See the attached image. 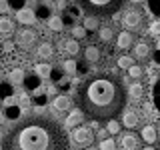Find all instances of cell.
<instances>
[{
    "label": "cell",
    "mask_w": 160,
    "mask_h": 150,
    "mask_svg": "<svg viewBox=\"0 0 160 150\" xmlns=\"http://www.w3.org/2000/svg\"><path fill=\"white\" fill-rule=\"evenodd\" d=\"M76 4L90 16L104 18L116 14L120 8L126 4V0H76Z\"/></svg>",
    "instance_id": "cell-3"
},
{
    "label": "cell",
    "mask_w": 160,
    "mask_h": 150,
    "mask_svg": "<svg viewBox=\"0 0 160 150\" xmlns=\"http://www.w3.org/2000/svg\"><path fill=\"white\" fill-rule=\"evenodd\" d=\"M128 90L122 78L110 72H98L80 80L76 86V104L92 120H110L124 112Z\"/></svg>",
    "instance_id": "cell-1"
},
{
    "label": "cell",
    "mask_w": 160,
    "mask_h": 150,
    "mask_svg": "<svg viewBox=\"0 0 160 150\" xmlns=\"http://www.w3.org/2000/svg\"><path fill=\"white\" fill-rule=\"evenodd\" d=\"M86 150H92V148H86Z\"/></svg>",
    "instance_id": "cell-55"
},
{
    "label": "cell",
    "mask_w": 160,
    "mask_h": 150,
    "mask_svg": "<svg viewBox=\"0 0 160 150\" xmlns=\"http://www.w3.org/2000/svg\"><path fill=\"white\" fill-rule=\"evenodd\" d=\"M122 22H124V26H126L128 30L130 28H138L140 24H142V14L138 12V10H128L126 14H124V18H122Z\"/></svg>",
    "instance_id": "cell-6"
},
{
    "label": "cell",
    "mask_w": 160,
    "mask_h": 150,
    "mask_svg": "<svg viewBox=\"0 0 160 150\" xmlns=\"http://www.w3.org/2000/svg\"><path fill=\"white\" fill-rule=\"evenodd\" d=\"M36 54H38V58H42V60L52 58V54H54L52 44H50V42H42V44H40V46L36 48Z\"/></svg>",
    "instance_id": "cell-16"
},
{
    "label": "cell",
    "mask_w": 160,
    "mask_h": 150,
    "mask_svg": "<svg viewBox=\"0 0 160 150\" xmlns=\"http://www.w3.org/2000/svg\"><path fill=\"white\" fill-rule=\"evenodd\" d=\"M152 60H154V64H156V66H160V48L152 54Z\"/></svg>",
    "instance_id": "cell-47"
},
{
    "label": "cell",
    "mask_w": 160,
    "mask_h": 150,
    "mask_svg": "<svg viewBox=\"0 0 160 150\" xmlns=\"http://www.w3.org/2000/svg\"><path fill=\"white\" fill-rule=\"evenodd\" d=\"M8 96H12V84L2 82V84H0V100H4Z\"/></svg>",
    "instance_id": "cell-31"
},
{
    "label": "cell",
    "mask_w": 160,
    "mask_h": 150,
    "mask_svg": "<svg viewBox=\"0 0 160 150\" xmlns=\"http://www.w3.org/2000/svg\"><path fill=\"white\" fill-rule=\"evenodd\" d=\"M106 130H108L110 134H118V132H120V124H118V120H116V118H110V120H108Z\"/></svg>",
    "instance_id": "cell-34"
},
{
    "label": "cell",
    "mask_w": 160,
    "mask_h": 150,
    "mask_svg": "<svg viewBox=\"0 0 160 150\" xmlns=\"http://www.w3.org/2000/svg\"><path fill=\"white\" fill-rule=\"evenodd\" d=\"M152 104H154V108L160 112V78L154 82V88H152Z\"/></svg>",
    "instance_id": "cell-25"
},
{
    "label": "cell",
    "mask_w": 160,
    "mask_h": 150,
    "mask_svg": "<svg viewBox=\"0 0 160 150\" xmlns=\"http://www.w3.org/2000/svg\"><path fill=\"white\" fill-rule=\"evenodd\" d=\"M128 74H130V78H140L142 76V68H140L138 64H132V66L128 68Z\"/></svg>",
    "instance_id": "cell-37"
},
{
    "label": "cell",
    "mask_w": 160,
    "mask_h": 150,
    "mask_svg": "<svg viewBox=\"0 0 160 150\" xmlns=\"http://www.w3.org/2000/svg\"><path fill=\"white\" fill-rule=\"evenodd\" d=\"M16 44L22 50H30L36 44V34L32 30H20V32H16Z\"/></svg>",
    "instance_id": "cell-5"
},
{
    "label": "cell",
    "mask_w": 160,
    "mask_h": 150,
    "mask_svg": "<svg viewBox=\"0 0 160 150\" xmlns=\"http://www.w3.org/2000/svg\"><path fill=\"white\" fill-rule=\"evenodd\" d=\"M124 126L126 128H136V124H138V114L134 112V110H128V112H124Z\"/></svg>",
    "instance_id": "cell-19"
},
{
    "label": "cell",
    "mask_w": 160,
    "mask_h": 150,
    "mask_svg": "<svg viewBox=\"0 0 160 150\" xmlns=\"http://www.w3.org/2000/svg\"><path fill=\"white\" fill-rule=\"evenodd\" d=\"M100 150H116V142H114L112 138L100 140Z\"/></svg>",
    "instance_id": "cell-33"
},
{
    "label": "cell",
    "mask_w": 160,
    "mask_h": 150,
    "mask_svg": "<svg viewBox=\"0 0 160 150\" xmlns=\"http://www.w3.org/2000/svg\"><path fill=\"white\" fill-rule=\"evenodd\" d=\"M50 76H52L54 82H58V80H62V78H64V70H62V68H54L52 72H50Z\"/></svg>",
    "instance_id": "cell-41"
},
{
    "label": "cell",
    "mask_w": 160,
    "mask_h": 150,
    "mask_svg": "<svg viewBox=\"0 0 160 150\" xmlns=\"http://www.w3.org/2000/svg\"><path fill=\"white\" fill-rule=\"evenodd\" d=\"M76 72L80 74V76H86V74H88V62H86V60H80V62H78Z\"/></svg>",
    "instance_id": "cell-39"
},
{
    "label": "cell",
    "mask_w": 160,
    "mask_h": 150,
    "mask_svg": "<svg viewBox=\"0 0 160 150\" xmlns=\"http://www.w3.org/2000/svg\"><path fill=\"white\" fill-rule=\"evenodd\" d=\"M80 14H82V8H80L78 4H68V6L62 10V20H64V24H72V20L78 18Z\"/></svg>",
    "instance_id": "cell-7"
},
{
    "label": "cell",
    "mask_w": 160,
    "mask_h": 150,
    "mask_svg": "<svg viewBox=\"0 0 160 150\" xmlns=\"http://www.w3.org/2000/svg\"><path fill=\"white\" fill-rule=\"evenodd\" d=\"M18 104H20V108H22V110H26V108L30 106V98L26 96V94H22V96H20V102H18Z\"/></svg>",
    "instance_id": "cell-43"
},
{
    "label": "cell",
    "mask_w": 160,
    "mask_h": 150,
    "mask_svg": "<svg viewBox=\"0 0 160 150\" xmlns=\"http://www.w3.org/2000/svg\"><path fill=\"white\" fill-rule=\"evenodd\" d=\"M62 50H64V52H68V54H78L80 52V46H78L76 38H74V40H64V42H62Z\"/></svg>",
    "instance_id": "cell-24"
},
{
    "label": "cell",
    "mask_w": 160,
    "mask_h": 150,
    "mask_svg": "<svg viewBox=\"0 0 160 150\" xmlns=\"http://www.w3.org/2000/svg\"><path fill=\"white\" fill-rule=\"evenodd\" d=\"M54 94H56V86H50L48 88V96H54Z\"/></svg>",
    "instance_id": "cell-49"
},
{
    "label": "cell",
    "mask_w": 160,
    "mask_h": 150,
    "mask_svg": "<svg viewBox=\"0 0 160 150\" xmlns=\"http://www.w3.org/2000/svg\"><path fill=\"white\" fill-rule=\"evenodd\" d=\"M48 26H50V30H54V32H60L66 24H64V20L60 18V16H52L48 20Z\"/></svg>",
    "instance_id": "cell-26"
},
{
    "label": "cell",
    "mask_w": 160,
    "mask_h": 150,
    "mask_svg": "<svg viewBox=\"0 0 160 150\" xmlns=\"http://www.w3.org/2000/svg\"><path fill=\"white\" fill-rule=\"evenodd\" d=\"M76 66H78L76 60H64V62H62V70L66 74H74V72H76Z\"/></svg>",
    "instance_id": "cell-30"
},
{
    "label": "cell",
    "mask_w": 160,
    "mask_h": 150,
    "mask_svg": "<svg viewBox=\"0 0 160 150\" xmlns=\"http://www.w3.org/2000/svg\"><path fill=\"white\" fill-rule=\"evenodd\" d=\"M4 114H6V120H18L22 114V108H20V104H12V106L4 108Z\"/></svg>",
    "instance_id": "cell-18"
},
{
    "label": "cell",
    "mask_w": 160,
    "mask_h": 150,
    "mask_svg": "<svg viewBox=\"0 0 160 150\" xmlns=\"http://www.w3.org/2000/svg\"><path fill=\"white\" fill-rule=\"evenodd\" d=\"M82 120H84V112H82V110H80V108L72 110V112L68 114V118H66V128L80 126V124H82Z\"/></svg>",
    "instance_id": "cell-12"
},
{
    "label": "cell",
    "mask_w": 160,
    "mask_h": 150,
    "mask_svg": "<svg viewBox=\"0 0 160 150\" xmlns=\"http://www.w3.org/2000/svg\"><path fill=\"white\" fill-rule=\"evenodd\" d=\"M148 10L156 18H160V0H148Z\"/></svg>",
    "instance_id": "cell-32"
},
{
    "label": "cell",
    "mask_w": 160,
    "mask_h": 150,
    "mask_svg": "<svg viewBox=\"0 0 160 150\" xmlns=\"http://www.w3.org/2000/svg\"><path fill=\"white\" fill-rule=\"evenodd\" d=\"M40 84H42V78H40L36 72H32V74H26L22 86L26 88L28 92H32V90H38V88H40Z\"/></svg>",
    "instance_id": "cell-8"
},
{
    "label": "cell",
    "mask_w": 160,
    "mask_h": 150,
    "mask_svg": "<svg viewBox=\"0 0 160 150\" xmlns=\"http://www.w3.org/2000/svg\"><path fill=\"white\" fill-rule=\"evenodd\" d=\"M24 4H26V0H8V6L16 8V12H18L20 8H24Z\"/></svg>",
    "instance_id": "cell-42"
},
{
    "label": "cell",
    "mask_w": 160,
    "mask_h": 150,
    "mask_svg": "<svg viewBox=\"0 0 160 150\" xmlns=\"http://www.w3.org/2000/svg\"><path fill=\"white\" fill-rule=\"evenodd\" d=\"M0 138H2V132H0Z\"/></svg>",
    "instance_id": "cell-54"
},
{
    "label": "cell",
    "mask_w": 160,
    "mask_h": 150,
    "mask_svg": "<svg viewBox=\"0 0 160 150\" xmlns=\"http://www.w3.org/2000/svg\"><path fill=\"white\" fill-rule=\"evenodd\" d=\"M4 120H6V114H4V110H0V124H2Z\"/></svg>",
    "instance_id": "cell-50"
},
{
    "label": "cell",
    "mask_w": 160,
    "mask_h": 150,
    "mask_svg": "<svg viewBox=\"0 0 160 150\" xmlns=\"http://www.w3.org/2000/svg\"><path fill=\"white\" fill-rule=\"evenodd\" d=\"M148 32L152 34V36H160V20H156V22H152L148 26Z\"/></svg>",
    "instance_id": "cell-40"
},
{
    "label": "cell",
    "mask_w": 160,
    "mask_h": 150,
    "mask_svg": "<svg viewBox=\"0 0 160 150\" xmlns=\"http://www.w3.org/2000/svg\"><path fill=\"white\" fill-rule=\"evenodd\" d=\"M2 150H68V134L50 116H28L4 136Z\"/></svg>",
    "instance_id": "cell-2"
},
{
    "label": "cell",
    "mask_w": 160,
    "mask_h": 150,
    "mask_svg": "<svg viewBox=\"0 0 160 150\" xmlns=\"http://www.w3.org/2000/svg\"><path fill=\"white\" fill-rule=\"evenodd\" d=\"M52 16H54V14H52V4L42 2L36 8V20H50Z\"/></svg>",
    "instance_id": "cell-15"
},
{
    "label": "cell",
    "mask_w": 160,
    "mask_h": 150,
    "mask_svg": "<svg viewBox=\"0 0 160 150\" xmlns=\"http://www.w3.org/2000/svg\"><path fill=\"white\" fill-rule=\"evenodd\" d=\"M116 44H118V48H130L132 46V34L130 32H120L118 38H116Z\"/></svg>",
    "instance_id": "cell-21"
},
{
    "label": "cell",
    "mask_w": 160,
    "mask_h": 150,
    "mask_svg": "<svg viewBox=\"0 0 160 150\" xmlns=\"http://www.w3.org/2000/svg\"><path fill=\"white\" fill-rule=\"evenodd\" d=\"M134 54H136V58H138V60L148 58V56H150V48H148V44L138 42V44H136V48H134Z\"/></svg>",
    "instance_id": "cell-23"
},
{
    "label": "cell",
    "mask_w": 160,
    "mask_h": 150,
    "mask_svg": "<svg viewBox=\"0 0 160 150\" xmlns=\"http://www.w3.org/2000/svg\"><path fill=\"white\" fill-rule=\"evenodd\" d=\"M132 64H134V62H132V58H130V56H120V58H118V66L124 68V70H128Z\"/></svg>",
    "instance_id": "cell-36"
},
{
    "label": "cell",
    "mask_w": 160,
    "mask_h": 150,
    "mask_svg": "<svg viewBox=\"0 0 160 150\" xmlns=\"http://www.w3.org/2000/svg\"><path fill=\"white\" fill-rule=\"evenodd\" d=\"M128 94H130L132 98H142V96H144V86H142L140 82H134L132 86L128 88Z\"/></svg>",
    "instance_id": "cell-27"
},
{
    "label": "cell",
    "mask_w": 160,
    "mask_h": 150,
    "mask_svg": "<svg viewBox=\"0 0 160 150\" xmlns=\"http://www.w3.org/2000/svg\"><path fill=\"white\" fill-rule=\"evenodd\" d=\"M84 28H86L88 32H90V30H98V28H100L98 18H96V16H88L86 20H84Z\"/></svg>",
    "instance_id": "cell-29"
},
{
    "label": "cell",
    "mask_w": 160,
    "mask_h": 150,
    "mask_svg": "<svg viewBox=\"0 0 160 150\" xmlns=\"http://www.w3.org/2000/svg\"><path fill=\"white\" fill-rule=\"evenodd\" d=\"M132 2H144V0H132Z\"/></svg>",
    "instance_id": "cell-52"
},
{
    "label": "cell",
    "mask_w": 160,
    "mask_h": 150,
    "mask_svg": "<svg viewBox=\"0 0 160 150\" xmlns=\"http://www.w3.org/2000/svg\"><path fill=\"white\" fill-rule=\"evenodd\" d=\"M82 60H86L88 64L98 62V60H100V48H96V46H88V48H84V52H82Z\"/></svg>",
    "instance_id": "cell-13"
},
{
    "label": "cell",
    "mask_w": 160,
    "mask_h": 150,
    "mask_svg": "<svg viewBox=\"0 0 160 150\" xmlns=\"http://www.w3.org/2000/svg\"><path fill=\"white\" fill-rule=\"evenodd\" d=\"M72 34H74V38H84V36H86V34H88V30L86 28H84V26H74L72 28Z\"/></svg>",
    "instance_id": "cell-38"
},
{
    "label": "cell",
    "mask_w": 160,
    "mask_h": 150,
    "mask_svg": "<svg viewBox=\"0 0 160 150\" xmlns=\"http://www.w3.org/2000/svg\"><path fill=\"white\" fill-rule=\"evenodd\" d=\"M36 104H38V106H44V104H46V98H44V96H38L36 98Z\"/></svg>",
    "instance_id": "cell-48"
},
{
    "label": "cell",
    "mask_w": 160,
    "mask_h": 150,
    "mask_svg": "<svg viewBox=\"0 0 160 150\" xmlns=\"http://www.w3.org/2000/svg\"><path fill=\"white\" fill-rule=\"evenodd\" d=\"M140 134H142V138L146 140L148 144H152L154 140H156V128H154L152 124H146V126L142 128V132H140Z\"/></svg>",
    "instance_id": "cell-20"
},
{
    "label": "cell",
    "mask_w": 160,
    "mask_h": 150,
    "mask_svg": "<svg viewBox=\"0 0 160 150\" xmlns=\"http://www.w3.org/2000/svg\"><path fill=\"white\" fill-rule=\"evenodd\" d=\"M8 78H10V82H12V84H22L24 78H26V72H24L22 68H14L12 72L8 74Z\"/></svg>",
    "instance_id": "cell-22"
},
{
    "label": "cell",
    "mask_w": 160,
    "mask_h": 150,
    "mask_svg": "<svg viewBox=\"0 0 160 150\" xmlns=\"http://www.w3.org/2000/svg\"><path fill=\"white\" fill-rule=\"evenodd\" d=\"M120 144H122L124 150H136L138 148V136H136V134H132V132H128V134H124V136H122Z\"/></svg>",
    "instance_id": "cell-14"
},
{
    "label": "cell",
    "mask_w": 160,
    "mask_h": 150,
    "mask_svg": "<svg viewBox=\"0 0 160 150\" xmlns=\"http://www.w3.org/2000/svg\"><path fill=\"white\" fill-rule=\"evenodd\" d=\"M16 18H18L22 24H34V22H36V12L24 6V8H20L18 12H16Z\"/></svg>",
    "instance_id": "cell-9"
},
{
    "label": "cell",
    "mask_w": 160,
    "mask_h": 150,
    "mask_svg": "<svg viewBox=\"0 0 160 150\" xmlns=\"http://www.w3.org/2000/svg\"><path fill=\"white\" fill-rule=\"evenodd\" d=\"M52 106H54V110H58V112H66V110L72 106V102H70V98L66 94H56V98L52 100Z\"/></svg>",
    "instance_id": "cell-10"
},
{
    "label": "cell",
    "mask_w": 160,
    "mask_h": 150,
    "mask_svg": "<svg viewBox=\"0 0 160 150\" xmlns=\"http://www.w3.org/2000/svg\"><path fill=\"white\" fill-rule=\"evenodd\" d=\"M34 72H36L40 78H48L50 72H52V68H50L48 64H36V66H34Z\"/></svg>",
    "instance_id": "cell-28"
},
{
    "label": "cell",
    "mask_w": 160,
    "mask_h": 150,
    "mask_svg": "<svg viewBox=\"0 0 160 150\" xmlns=\"http://www.w3.org/2000/svg\"><path fill=\"white\" fill-rule=\"evenodd\" d=\"M104 134H106V132H104V130L100 128V130H98V138H100V140H104Z\"/></svg>",
    "instance_id": "cell-51"
},
{
    "label": "cell",
    "mask_w": 160,
    "mask_h": 150,
    "mask_svg": "<svg viewBox=\"0 0 160 150\" xmlns=\"http://www.w3.org/2000/svg\"><path fill=\"white\" fill-rule=\"evenodd\" d=\"M98 38H100V42L110 44V42L114 40V30L110 28V26H102V28H98Z\"/></svg>",
    "instance_id": "cell-17"
},
{
    "label": "cell",
    "mask_w": 160,
    "mask_h": 150,
    "mask_svg": "<svg viewBox=\"0 0 160 150\" xmlns=\"http://www.w3.org/2000/svg\"><path fill=\"white\" fill-rule=\"evenodd\" d=\"M72 140L78 144V146L88 148L90 144H92V140H94V134H92V130L86 128V126H78L74 130V134H72Z\"/></svg>",
    "instance_id": "cell-4"
},
{
    "label": "cell",
    "mask_w": 160,
    "mask_h": 150,
    "mask_svg": "<svg viewBox=\"0 0 160 150\" xmlns=\"http://www.w3.org/2000/svg\"><path fill=\"white\" fill-rule=\"evenodd\" d=\"M16 32V28H14V22L10 18H0V36L2 38H8V36H12V34Z\"/></svg>",
    "instance_id": "cell-11"
},
{
    "label": "cell",
    "mask_w": 160,
    "mask_h": 150,
    "mask_svg": "<svg viewBox=\"0 0 160 150\" xmlns=\"http://www.w3.org/2000/svg\"><path fill=\"white\" fill-rule=\"evenodd\" d=\"M0 150H2V146H0Z\"/></svg>",
    "instance_id": "cell-56"
},
{
    "label": "cell",
    "mask_w": 160,
    "mask_h": 150,
    "mask_svg": "<svg viewBox=\"0 0 160 150\" xmlns=\"http://www.w3.org/2000/svg\"><path fill=\"white\" fill-rule=\"evenodd\" d=\"M8 10V0H0V14H4Z\"/></svg>",
    "instance_id": "cell-46"
},
{
    "label": "cell",
    "mask_w": 160,
    "mask_h": 150,
    "mask_svg": "<svg viewBox=\"0 0 160 150\" xmlns=\"http://www.w3.org/2000/svg\"><path fill=\"white\" fill-rule=\"evenodd\" d=\"M14 48H16V42H12V40H4L2 42V52L4 54H12Z\"/></svg>",
    "instance_id": "cell-35"
},
{
    "label": "cell",
    "mask_w": 160,
    "mask_h": 150,
    "mask_svg": "<svg viewBox=\"0 0 160 150\" xmlns=\"http://www.w3.org/2000/svg\"><path fill=\"white\" fill-rule=\"evenodd\" d=\"M2 102H4V108H6V106H12V104H16V96H14V94H12V96L4 98Z\"/></svg>",
    "instance_id": "cell-45"
},
{
    "label": "cell",
    "mask_w": 160,
    "mask_h": 150,
    "mask_svg": "<svg viewBox=\"0 0 160 150\" xmlns=\"http://www.w3.org/2000/svg\"><path fill=\"white\" fill-rule=\"evenodd\" d=\"M142 150H154V148H150V146H148V148H142Z\"/></svg>",
    "instance_id": "cell-53"
},
{
    "label": "cell",
    "mask_w": 160,
    "mask_h": 150,
    "mask_svg": "<svg viewBox=\"0 0 160 150\" xmlns=\"http://www.w3.org/2000/svg\"><path fill=\"white\" fill-rule=\"evenodd\" d=\"M56 84H58V88H62V90H68V88H70V80H68L66 76H64L62 80H58Z\"/></svg>",
    "instance_id": "cell-44"
}]
</instances>
